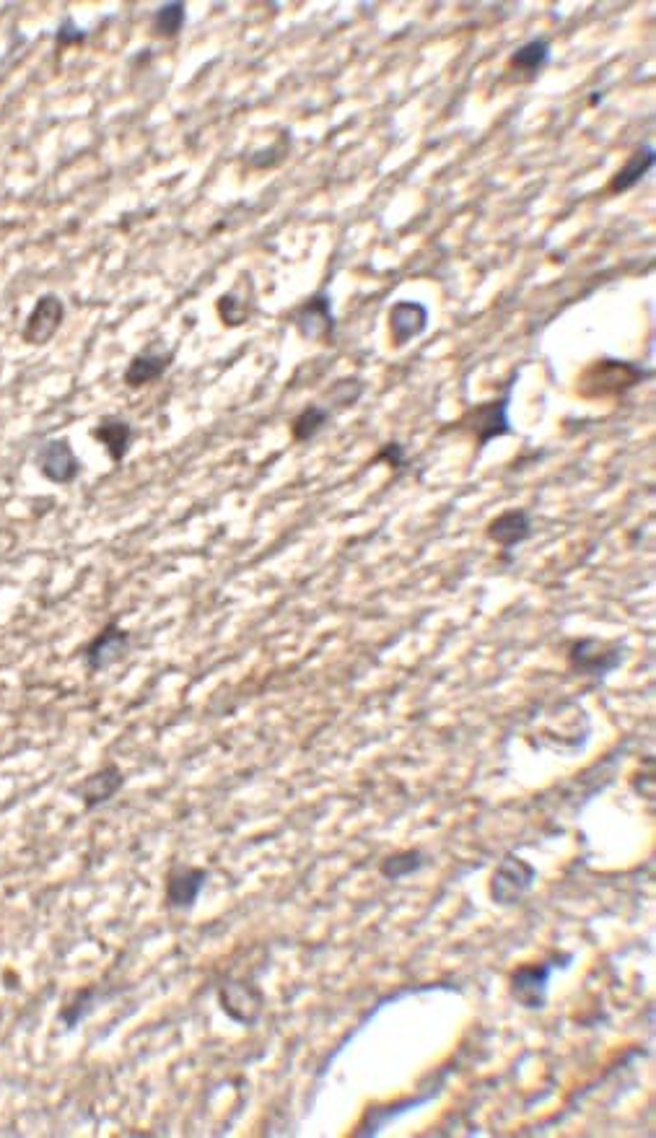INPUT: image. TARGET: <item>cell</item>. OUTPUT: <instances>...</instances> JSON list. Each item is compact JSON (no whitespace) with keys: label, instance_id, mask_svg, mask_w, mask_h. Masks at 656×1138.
I'll use <instances>...</instances> for the list:
<instances>
[{"label":"cell","instance_id":"obj_1","mask_svg":"<svg viewBox=\"0 0 656 1138\" xmlns=\"http://www.w3.org/2000/svg\"><path fill=\"white\" fill-rule=\"evenodd\" d=\"M651 371L641 369L631 361H612V358H602L586 371L581 379V392L586 397H607V395H620L628 392L631 387L641 384L649 379Z\"/></svg>","mask_w":656,"mask_h":1138},{"label":"cell","instance_id":"obj_2","mask_svg":"<svg viewBox=\"0 0 656 1138\" xmlns=\"http://www.w3.org/2000/svg\"><path fill=\"white\" fill-rule=\"evenodd\" d=\"M623 664V649L599 638H576L568 646V667L584 677L605 680Z\"/></svg>","mask_w":656,"mask_h":1138},{"label":"cell","instance_id":"obj_3","mask_svg":"<svg viewBox=\"0 0 656 1138\" xmlns=\"http://www.w3.org/2000/svg\"><path fill=\"white\" fill-rule=\"evenodd\" d=\"M293 327H296V332H299L304 340H309V343H322V345L335 343V327H338V319H335V312H332V296L325 291V288L314 293V296H309V299L293 312Z\"/></svg>","mask_w":656,"mask_h":1138},{"label":"cell","instance_id":"obj_4","mask_svg":"<svg viewBox=\"0 0 656 1138\" xmlns=\"http://www.w3.org/2000/svg\"><path fill=\"white\" fill-rule=\"evenodd\" d=\"M218 1006L231 1022L252 1027L262 1017L265 1009V993L252 980L231 978L223 986H218Z\"/></svg>","mask_w":656,"mask_h":1138},{"label":"cell","instance_id":"obj_5","mask_svg":"<svg viewBox=\"0 0 656 1138\" xmlns=\"http://www.w3.org/2000/svg\"><path fill=\"white\" fill-rule=\"evenodd\" d=\"M537 869L516 853H506L491 877V897L501 905H516L532 890Z\"/></svg>","mask_w":656,"mask_h":1138},{"label":"cell","instance_id":"obj_6","mask_svg":"<svg viewBox=\"0 0 656 1138\" xmlns=\"http://www.w3.org/2000/svg\"><path fill=\"white\" fill-rule=\"evenodd\" d=\"M37 470L39 475L50 480L55 485H71L76 483L81 475L83 465L78 459L76 449H73L71 439H50L39 446L37 452Z\"/></svg>","mask_w":656,"mask_h":1138},{"label":"cell","instance_id":"obj_7","mask_svg":"<svg viewBox=\"0 0 656 1138\" xmlns=\"http://www.w3.org/2000/svg\"><path fill=\"white\" fill-rule=\"evenodd\" d=\"M63 322H65V301L60 299L58 293H42L37 299V304H34L32 312H29V317H26L24 330H21V340H24L26 345H34V348L47 345L52 337L58 335Z\"/></svg>","mask_w":656,"mask_h":1138},{"label":"cell","instance_id":"obj_8","mask_svg":"<svg viewBox=\"0 0 656 1138\" xmlns=\"http://www.w3.org/2000/svg\"><path fill=\"white\" fill-rule=\"evenodd\" d=\"M511 387H514V384H509V389H506V395L501 397V400L483 402V405H478L475 410H470V415L465 418V423H470V431L475 433L478 449H485L491 441L514 433L509 418Z\"/></svg>","mask_w":656,"mask_h":1138},{"label":"cell","instance_id":"obj_9","mask_svg":"<svg viewBox=\"0 0 656 1138\" xmlns=\"http://www.w3.org/2000/svg\"><path fill=\"white\" fill-rule=\"evenodd\" d=\"M130 651V633L120 628L117 623L104 625L99 633L89 641V646L83 649V662L89 667L91 674H99L104 669L115 667L122 662Z\"/></svg>","mask_w":656,"mask_h":1138},{"label":"cell","instance_id":"obj_10","mask_svg":"<svg viewBox=\"0 0 656 1138\" xmlns=\"http://www.w3.org/2000/svg\"><path fill=\"white\" fill-rule=\"evenodd\" d=\"M550 973H553V967L548 962L516 967L509 978V991L514 1001H519L524 1009H542L548 1001Z\"/></svg>","mask_w":656,"mask_h":1138},{"label":"cell","instance_id":"obj_11","mask_svg":"<svg viewBox=\"0 0 656 1138\" xmlns=\"http://www.w3.org/2000/svg\"><path fill=\"white\" fill-rule=\"evenodd\" d=\"M431 322V312L428 306L421 301H397L389 309V332H392V345L395 348H405L413 343L415 337H421L428 330Z\"/></svg>","mask_w":656,"mask_h":1138},{"label":"cell","instance_id":"obj_12","mask_svg":"<svg viewBox=\"0 0 656 1138\" xmlns=\"http://www.w3.org/2000/svg\"><path fill=\"white\" fill-rule=\"evenodd\" d=\"M208 884V871L200 866H174L166 877V905L177 910H187L198 903Z\"/></svg>","mask_w":656,"mask_h":1138},{"label":"cell","instance_id":"obj_13","mask_svg":"<svg viewBox=\"0 0 656 1138\" xmlns=\"http://www.w3.org/2000/svg\"><path fill=\"white\" fill-rule=\"evenodd\" d=\"M485 535H488V540L491 542H496L498 547L514 550V547L532 540V535H535V524H532L529 511L509 509L504 511V514L493 516L491 522H488V527H485Z\"/></svg>","mask_w":656,"mask_h":1138},{"label":"cell","instance_id":"obj_14","mask_svg":"<svg viewBox=\"0 0 656 1138\" xmlns=\"http://www.w3.org/2000/svg\"><path fill=\"white\" fill-rule=\"evenodd\" d=\"M122 789H125V773L117 765L109 763L104 768L94 770L89 778H83L76 786V794L81 796L83 807L91 812V809L112 802Z\"/></svg>","mask_w":656,"mask_h":1138},{"label":"cell","instance_id":"obj_15","mask_svg":"<svg viewBox=\"0 0 656 1138\" xmlns=\"http://www.w3.org/2000/svg\"><path fill=\"white\" fill-rule=\"evenodd\" d=\"M174 363V350H141V353H135L133 358H130L128 369H125V376H122V382L128 384L130 389H141V387H148V384L159 382L161 376L169 371V366Z\"/></svg>","mask_w":656,"mask_h":1138},{"label":"cell","instance_id":"obj_16","mask_svg":"<svg viewBox=\"0 0 656 1138\" xmlns=\"http://www.w3.org/2000/svg\"><path fill=\"white\" fill-rule=\"evenodd\" d=\"M91 436L104 446V452L109 454V459H112L115 465H120L122 459L130 454V446H133L135 439V428L130 420L120 418V415H104V418L94 426Z\"/></svg>","mask_w":656,"mask_h":1138},{"label":"cell","instance_id":"obj_17","mask_svg":"<svg viewBox=\"0 0 656 1138\" xmlns=\"http://www.w3.org/2000/svg\"><path fill=\"white\" fill-rule=\"evenodd\" d=\"M656 164V153L651 146H638L636 151L625 159V164L620 166L618 172H615V177L610 179V187H607V192L610 195H620V192H628L633 190V187L638 185V182H644L646 174L654 169Z\"/></svg>","mask_w":656,"mask_h":1138},{"label":"cell","instance_id":"obj_18","mask_svg":"<svg viewBox=\"0 0 656 1138\" xmlns=\"http://www.w3.org/2000/svg\"><path fill=\"white\" fill-rule=\"evenodd\" d=\"M550 55H553V52H550L548 39L535 37L529 39L527 45H522L514 55H511L509 68L519 70V73H524L527 78H535L537 73H542V70L550 65Z\"/></svg>","mask_w":656,"mask_h":1138},{"label":"cell","instance_id":"obj_19","mask_svg":"<svg viewBox=\"0 0 656 1138\" xmlns=\"http://www.w3.org/2000/svg\"><path fill=\"white\" fill-rule=\"evenodd\" d=\"M332 420L330 407L322 405H306L291 423V436L296 444H306V441L317 439L319 433L325 431V426Z\"/></svg>","mask_w":656,"mask_h":1138},{"label":"cell","instance_id":"obj_20","mask_svg":"<svg viewBox=\"0 0 656 1138\" xmlns=\"http://www.w3.org/2000/svg\"><path fill=\"white\" fill-rule=\"evenodd\" d=\"M426 864H428L426 853L418 851V848H410V851H397L392 853V856H384V859L379 861V874H382L384 879H389V882H400V879L410 877L415 871H421Z\"/></svg>","mask_w":656,"mask_h":1138},{"label":"cell","instance_id":"obj_21","mask_svg":"<svg viewBox=\"0 0 656 1138\" xmlns=\"http://www.w3.org/2000/svg\"><path fill=\"white\" fill-rule=\"evenodd\" d=\"M185 24H187V6L182 0H174V3H164L159 11L153 13L151 32L156 34V37L174 39L182 29H185Z\"/></svg>","mask_w":656,"mask_h":1138},{"label":"cell","instance_id":"obj_22","mask_svg":"<svg viewBox=\"0 0 656 1138\" xmlns=\"http://www.w3.org/2000/svg\"><path fill=\"white\" fill-rule=\"evenodd\" d=\"M216 309L223 325L242 327L249 319V314H252V301H249V296H244L242 299V296H239V288H234V291L218 296Z\"/></svg>","mask_w":656,"mask_h":1138},{"label":"cell","instance_id":"obj_23","mask_svg":"<svg viewBox=\"0 0 656 1138\" xmlns=\"http://www.w3.org/2000/svg\"><path fill=\"white\" fill-rule=\"evenodd\" d=\"M288 151H291V135L283 133L281 138H278V143H273V146L257 148V151L249 156V166H252V169H275V166H281L283 161H286Z\"/></svg>","mask_w":656,"mask_h":1138},{"label":"cell","instance_id":"obj_24","mask_svg":"<svg viewBox=\"0 0 656 1138\" xmlns=\"http://www.w3.org/2000/svg\"><path fill=\"white\" fill-rule=\"evenodd\" d=\"M364 392H366L364 379H358V376H345V379H338V382L332 384L330 389L332 405L338 407L356 405V402L364 397Z\"/></svg>","mask_w":656,"mask_h":1138},{"label":"cell","instance_id":"obj_25","mask_svg":"<svg viewBox=\"0 0 656 1138\" xmlns=\"http://www.w3.org/2000/svg\"><path fill=\"white\" fill-rule=\"evenodd\" d=\"M94 996H96L94 988L78 991L76 996H73L71 1004L63 1006V1011H60V1022H65V1027L73 1030V1027H76V1024L91 1011V1001H94Z\"/></svg>","mask_w":656,"mask_h":1138},{"label":"cell","instance_id":"obj_26","mask_svg":"<svg viewBox=\"0 0 656 1138\" xmlns=\"http://www.w3.org/2000/svg\"><path fill=\"white\" fill-rule=\"evenodd\" d=\"M86 39H89V32H86V29H81V26H78L73 19H65L63 24H60L58 32H55V42H58V47L81 45V42H86Z\"/></svg>","mask_w":656,"mask_h":1138},{"label":"cell","instance_id":"obj_27","mask_svg":"<svg viewBox=\"0 0 656 1138\" xmlns=\"http://www.w3.org/2000/svg\"><path fill=\"white\" fill-rule=\"evenodd\" d=\"M384 459H387V462H389V467H402V465H405V449H402V446L397 444V441H395V444L382 446V452L376 454V462H384Z\"/></svg>","mask_w":656,"mask_h":1138}]
</instances>
